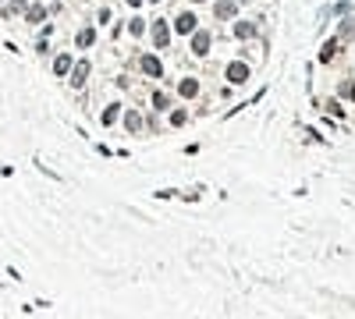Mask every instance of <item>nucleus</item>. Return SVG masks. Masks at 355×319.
Instances as JSON below:
<instances>
[{
  "label": "nucleus",
  "mask_w": 355,
  "mask_h": 319,
  "mask_svg": "<svg viewBox=\"0 0 355 319\" xmlns=\"http://www.w3.org/2000/svg\"><path fill=\"white\" fill-rule=\"evenodd\" d=\"M85 74H89V64H85V60H82V64L75 68V74H71V85H75V89H78V85L85 82Z\"/></svg>",
  "instance_id": "nucleus-10"
},
{
  "label": "nucleus",
  "mask_w": 355,
  "mask_h": 319,
  "mask_svg": "<svg viewBox=\"0 0 355 319\" xmlns=\"http://www.w3.org/2000/svg\"><path fill=\"white\" fill-rule=\"evenodd\" d=\"M249 78V64H242V60H234V64L228 68V82H245Z\"/></svg>",
  "instance_id": "nucleus-5"
},
{
  "label": "nucleus",
  "mask_w": 355,
  "mask_h": 319,
  "mask_svg": "<svg viewBox=\"0 0 355 319\" xmlns=\"http://www.w3.org/2000/svg\"><path fill=\"white\" fill-rule=\"evenodd\" d=\"M128 4H131V7H139V4H142V0H128Z\"/></svg>",
  "instance_id": "nucleus-17"
},
{
  "label": "nucleus",
  "mask_w": 355,
  "mask_h": 319,
  "mask_svg": "<svg viewBox=\"0 0 355 319\" xmlns=\"http://www.w3.org/2000/svg\"><path fill=\"white\" fill-rule=\"evenodd\" d=\"M253 36H256V25H249V22L234 25V39H253Z\"/></svg>",
  "instance_id": "nucleus-8"
},
{
  "label": "nucleus",
  "mask_w": 355,
  "mask_h": 319,
  "mask_svg": "<svg viewBox=\"0 0 355 319\" xmlns=\"http://www.w3.org/2000/svg\"><path fill=\"white\" fill-rule=\"evenodd\" d=\"M125 128H128V131H139V128H142V117H139L135 110H128V114H125Z\"/></svg>",
  "instance_id": "nucleus-9"
},
{
  "label": "nucleus",
  "mask_w": 355,
  "mask_h": 319,
  "mask_svg": "<svg viewBox=\"0 0 355 319\" xmlns=\"http://www.w3.org/2000/svg\"><path fill=\"white\" fill-rule=\"evenodd\" d=\"M192 4H203V0H192Z\"/></svg>",
  "instance_id": "nucleus-18"
},
{
  "label": "nucleus",
  "mask_w": 355,
  "mask_h": 319,
  "mask_svg": "<svg viewBox=\"0 0 355 319\" xmlns=\"http://www.w3.org/2000/svg\"><path fill=\"white\" fill-rule=\"evenodd\" d=\"M234 11H238V0H217V4H213V14H217L220 22L234 18Z\"/></svg>",
  "instance_id": "nucleus-3"
},
{
  "label": "nucleus",
  "mask_w": 355,
  "mask_h": 319,
  "mask_svg": "<svg viewBox=\"0 0 355 319\" xmlns=\"http://www.w3.org/2000/svg\"><path fill=\"white\" fill-rule=\"evenodd\" d=\"M139 64H142V71H146V74H156V78H160V74H164V64H160L156 57H150V53H146V57L139 60Z\"/></svg>",
  "instance_id": "nucleus-6"
},
{
  "label": "nucleus",
  "mask_w": 355,
  "mask_h": 319,
  "mask_svg": "<svg viewBox=\"0 0 355 319\" xmlns=\"http://www.w3.org/2000/svg\"><path fill=\"white\" fill-rule=\"evenodd\" d=\"M153 106L156 110H171V96L167 93H153Z\"/></svg>",
  "instance_id": "nucleus-11"
},
{
  "label": "nucleus",
  "mask_w": 355,
  "mask_h": 319,
  "mask_svg": "<svg viewBox=\"0 0 355 319\" xmlns=\"http://www.w3.org/2000/svg\"><path fill=\"white\" fill-rule=\"evenodd\" d=\"M117 114H121V103H114V106H107V114H103V121H107V124H110V121H114Z\"/></svg>",
  "instance_id": "nucleus-15"
},
{
  "label": "nucleus",
  "mask_w": 355,
  "mask_h": 319,
  "mask_svg": "<svg viewBox=\"0 0 355 319\" xmlns=\"http://www.w3.org/2000/svg\"><path fill=\"white\" fill-rule=\"evenodd\" d=\"M210 47H213V36L210 32H203V28H199V32H192V53H196V57H206Z\"/></svg>",
  "instance_id": "nucleus-1"
},
{
  "label": "nucleus",
  "mask_w": 355,
  "mask_h": 319,
  "mask_svg": "<svg viewBox=\"0 0 355 319\" xmlns=\"http://www.w3.org/2000/svg\"><path fill=\"white\" fill-rule=\"evenodd\" d=\"M178 93H181L185 99H192V96L199 93V82H196V78H181V82H178Z\"/></svg>",
  "instance_id": "nucleus-7"
},
{
  "label": "nucleus",
  "mask_w": 355,
  "mask_h": 319,
  "mask_svg": "<svg viewBox=\"0 0 355 319\" xmlns=\"http://www.w3.org/2000/svg\"><path fill=\"white\" fill-rule=\"evenodd\" d=\"M93 39H96V32H93V28H82V36H78V47H93Z\"/></svg>",
  "instance_id": "nucleus-13"
},
{
  "label": "nucleus",
  "mask_w": 355,
  "mask_h": 319,
  "mask_svg": "<svg viewBox=\"0 0 355 319\" xmlns=\"http://www.w3.org/2000/svg\"><path fill=\"white\" fill-rule=\"evenodd\" d=\"M68 68H71V60H68V57H57V64H53V71H57V74H68Z\"/></svg>",
  "instance_id": "nucleus-14"
},
{
  "label": "nucleus",
  "mask_w": 355,
  "mask_h": 319,
  "mask_svg": "<svg viewBox=\"0 0 355 319\" xmlns=\"http://www.w3.org/2000/svg\"><path fill=\"white\" fill-rule=\"evenodd\" d=\"M341 96H345V99H355V85H352V82L341 85Z\"/></svg>",
  "instance_id": "nucleus-16"
},
{
  "label": "nucleus",
  "mask_w": 355,
  "mask_h": 319,
  "mask_svg": "<svg viewBox=\"0 0 355 319\" xmlns=\"http://www.w3.org/2000/svg\"><path fill=\"white\" fill-rule=\"evenodd\" d=\"M171 124H174V128H185V124H188V114H185V110H174V114H171Z\"/></svg>",
  "instance_id": "nucleus-12"
},
{
  "label": "nucleus",
  "mask_w": 355,
  "mask_h": 319,
  "mask_svg": "<svg viewBox=\"0 0 355 319\" xmlns=\"http://www.w3.org/2000/svg\"><path fill=\"white\" fill-rule=\"evenodd\" d=\"M153 43H156V47H167V43H171V28H167V22H153Z\"/></svg>",
  "instance_id": "nucleus-4"
},
{
  "label": "nucleus",
  "mask_w": 355,
  "mask_h": 319,
  "mask_svg": "<svg viewBox=\"0 0 355 319\" xmlns=\"http://www.w3.org/2000/svg\"><path fill=\"white\" fill-rule=\"evenodd\" d=\"M174 28H178V32H196V14H192V11H178V18H174Z\"/></svg>",
  "instance_id": "nucleus-2"
}]
</instances>
